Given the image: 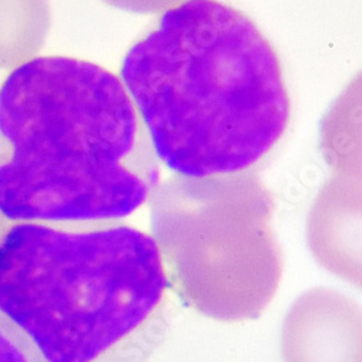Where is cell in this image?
Returning a JSON list of instances; mask_svg holds the SVG:
<instances>
[{
    "instance_id": "4",
    "label": "cell",
    "mask_w": 362,
    "mask_h": 362,
    "mask_svg": "<svg viewBox=\"0 0 362 362\" xmlns=\"http://www.w3.org/2000/svg\"><path fill=\"white\" fill-rule=\"evenodd\" d=\"M153 200L154 239L181 303L218 322L258 319L284 273L267 190L244 173L180 177Z\"/></svg>"
},
{
    "instance_id": "6",
    "label": "cell",
    "mask_w": 362,
    "mask_h": 362,
    "mask_svg": "<svg viewBox=\"0 0 362 362\" xmlns=\"http://www.w3.org/2000/svg\"><path fill=\"white\" fill-rule=\"evenodd\" d=\"M308 247L327 273L362 290V189L330 186L308 221Z\"/></svg>"
},
{
    "instance_id": "1",
    "label": "cell",
    "mask_w": 362,
    "mask_h": 362,
    "mask_svg": "<svg viewBox=\"0 0 362 362\" xmlns=\"http://www.w3.org/2000/svg\"><path fill=\"white\" fill-rule=\"evenodd\" d=\"M120 80L157 158L186 178L243 174L284 136L290 98L255 22L221 0H183L127 52Z\"/></svg>"
},
{
    "instance_id": "7",
    "label": "cell",
    "mask_w": 362,
    "mask_h": 362,
    "mask_svg": "<svg viewBox=\"0 0 362 362\" xmlns=\"http://www.w3.org/2000/svg\"><path fill=\"white\" fill-rule=\"evenodd\" d=\"M49 28L48 0H0V69H18L34 59Z\"/></svg>"
},
{
    "instance_id": "9",
    "label": "cell",
    "mask_w": 362,
    "mask_h": 362,
    "mask_svg": "<svg viewBox=\"0 0 362 362\" xmlns=\"http://www.w3.org/2000/svg\"><path fill=\"white\" fill-rule=\"evenodd\" d=\"M102 2L134 12H153L168 5L171 0H102Z\"/></svg>"
},
{
    "instance_id": "5",
    "label": "cell",
    "mask_w": 362,
    "mask_h": 362,
    "mask_svg": "<svg viewBox=\"0 0 362 362\" xmlns=\"http://www.w3.org/2000/svg\"><path fill=\"white\" fill-rule=\"evenodd\" d=\"M283 362H362V306L329 287L300 294L280 338Z\"/></svg>"
},
{
    "instance_id": "8",
    "label": "cell",
    "mask_w": 362,
    "mask_h": 362,
    "mask_svg": "<svg viewBox=\"0 0 362 362\" xmlns=\"http://www.w3.org/2000/svg\"><path fill=\"white\" fill-rule=\"evenodd\" d=\"M0 362H45L34 344L0 312Z\"/></svg>"
},
{
    "instance_id": "3",
    "label": "cell",
    "mask_w": 362,
    "mask_h": 362,
    "mask_svg": "<svg viewBox=\"0 0 362 362\" xmlns=\"http://www.w3.org/2000/svg\"><path fill=\"white\" fill-rule=\"evenodd\" d=\"M171 291L154 236L124 222H21L0 239V312L45 362H148Z\"/></svg>"
},
{
    "instance_id": "2",
    "label": "cell",
    "mask_w": 362,
    "mask_h": 362,
    "mask_svg": "<svg viewBox=\"0 0 362 362\" xmlns=\"http://www.w3.org/2000/svg\"><path fill=\"white\" fill-rule=\"evenodd\" d=\"M158 158L122 80L40 57L0 86V215L16 222L119 221L154 194Z\"/></svg>"
}]
</instances>
